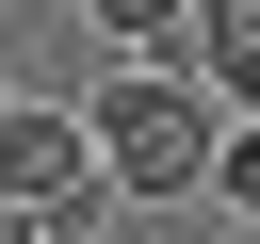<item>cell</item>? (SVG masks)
<instances>
[{"instance_id":"1","label":"cell","mask_w":260,"mask_h":244,"mask_svg":"<svg viewBox=\"0 0 260 244\" xmlns=\"http://www.w3.org/2000/svg\"><path fill=\"white\" fill-rule=\"evenodd\" d=\"M98 130V179L146 211V195H211V146H228V114H211V81H162V65H114V98L81 114Z\"/></svg>"},{"instance_id":"2","label":"cell","mask_w":260,"mask_h":244,"mask_svg":"<svg viewBox=\"0 0 260 244\" xmlns=\"http://www.w3.org/2000/svg\"><path fill=\"white\" fill-rule=\"evenodd\" d=\"M0 195H32L49 228H98V244H114V211H130V195L98 179V130L49 114V98H0Z\"/></svg>"},{"instance_id":"3","label":"cell","mask_w":260,"mask_h":244,"mask_svg":"<svg viewBox=\"0 0 260 244\" xmlns=\"http://www.w3.org/2000/svg\"><path fill=\"white\" fill-rule=\"evenodd\" d=\"M195 81L211 114H260V0H195Z\"/></svg>"},{"instance_id":"4","label":"cell","mask_w":260,"mask_h":244,"mask_svg":"<svg viewBox=\"0 0 260 244\" xmlns=\"http://www.w3.org/2000/svg\"><path fill=\"white\" fill-rule=\"evenodd\" d=\"M81 16L114 33V65H130V49H195V0H81Z\"/></svg>"},{"instance_id":"5","label":"cell","mask_w":260,"mask_h":244,"mask_svg":"<svg viewBox=\"0 0 260 244\" xmlns=\"http://www.w3.org/2000/svg\"><path fill=\"white\" fill-rule=\"evenodd\" d=\"M211 195H228V211L260 228V114H228V146H211Z\"/></svg>"},{"instance_id":"6","label":"cell","mask_w":260,"mask_h":244,"mask_svg":"<svg viewBox=\"0 0 260 244\" xmlns=\"http://www.w3.org/2000/svg\"><path fill=\"white\" fill-rule=\"evenodd\" d=\"M0 244H49V211H32V195H0Z\"/></svg>"},{"instance_id":"7","label":"cell","mask_w":260,"mask_h":244,"mask_svg":"<svg viewBox=\"0 0 260 244\" xmlns=\"http://www.w3.org/2000/svg\"><path fill=\"white\" fill-rule=\"evenodd\" d=\"M49 244H98V228H49Z\"/></svg>"}]
</instances>
